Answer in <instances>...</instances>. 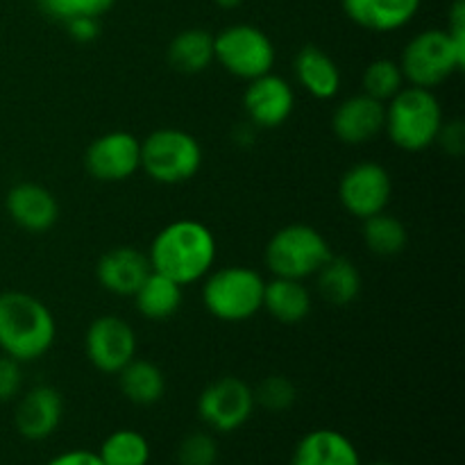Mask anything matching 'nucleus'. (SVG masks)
<instances>
[{
    "label": "nucleus",
    "instance_id": "1",
    "mask_svg": "<svg viewBox=\"0 0 465 465\" xmlns=\"http://www.w3.org/2000/svg\"><path fill=\"white\" fill-rule=\"evenodd\" d=\"M216 252V236L204 223L180 218L157 232L148 259L154 272L186 286L212 272Z\"/></svg>",
    "mask_w": 465,
    "mask_h": 465
},
{
    "label": "nucleus",
    "instance_id": "2",
    "mask_svg": "<svg viewBox=\"0 0 465 465\" xmlns=\"http://www.w3.org/2000/svg\"><path fill=\"white\" fill-rule=\"evenodd\" d=\"M57 322L48 304L23 291L0 293V352L18 363L36 361L54 343Z\"/></svg>",
    "mask_w": 465,
    "mask_h": 465
},
{
    "label": "nucleus",
    "instance_id": "3",
    "mask_svg": "<svg viewBox=\"0 0 465 465\" xmlns=\"http://www.w3.org/2000/svg\"><path fill=\"white\" fill-rule=\"evenodd\" d=\"M384 107V132L391 143L404 153H422L436 143L445 121L434 91L404 86Z\"/></svg>",
    "mask_w": 465,
    "mask_h": 465
},
{
    "label": "nucleus",
    "instance_id": "4",
    "mask_svg": "<svg viewBox=\"0 0 465 465\" xmlns=\"http://www.w3.org/2000/svg\"><path fill=\"white\" fill-rule=\"evenodd\" d=\"M398 64L409 86L434 89L463 71L465 44L454 41L448 30H422L404 45Z\"/></svg>",
    "mask_w": 465,
    "mask_h": 465
},
{
    "label": "nucleus",
    "instance_id": "5",
    "mask_svg": "<svg viewBox=\"0 0 465 465\" xmlns=\"http://www.w3.org/2000/svg\"><path fill=\"white\" fill-rule=\"evenodd\" d=\"M263 286H266V280L252 268H221L216 272H209L204 280L203 304L218 321H250L263 307Z\"/></svg>",
    "mask_w": 465,
    "mask_h": 465
},
{
    "label": "nucleus",
    "instance_id": "6",
    "mask_svg": "<svg viewBox=\"0 0 465 465\" xmlns=\"http://www.w3.org/2000/svg\"><path fill=\"white\" fill-rule=\"evenodd\" d=\"M331 257V248L325 236L312 225H286L272 234L266 245V266L275 277L286 280H307L313 277L327 259Z\"/></svg>",
    "mask_w": 465,
    "mask_h": 465
},
{
    "label": "nucleus",
    "instance_id": "7",
    "mask_svg": "<svg viewBox=\"0 0 465 465\" xmlns=\"http://www.w3.org/2000/svg\"><path fill=\"white\" fill-rule=\"evenodd\" d=\"M203 148L184 130L162 127L141 141V168L159 184H182L198 175Z\"/></svg>",
    "mask_w": 465,
    "mask_h": 465
},
{
    "label": "nucleus",
    "instance_id": "8",
    "mask_svg": "<svg viewBox=\"0 0 465 465\" xmlns=\"http://www.w3.org/2000/svg\"><path fill=\"white\" fill-rule=\"evenodd\" d=\"M213 62L239 80H254L275 66V45L259 27L239 23L213 36Z\"/></svg>",
    "mask_w": 465,
    "mask_h": 465
},
{
    "label": "nucleus",
    "instance_id": "9",
    "mask_svg": "<svg viewBox=\"0 0 465 465\" xmlns=\"http://www.w3.org/2000/svg\"><path fill=\"white\" fill-rule=\"evenodd\" d=\"M254 391L239 377H221L200 393L198 413L213 431L241 430L254 411Z\"/></svg>",
    "mask_w": 465,
    "mask_h": 465
},
{
    "label": "nucleus",
    "instance_id": "10",
    "mask_svg": "<svg viewBox=\"0 0 465 465\" xmlns=\"http://www.w3.org/2000/svg\"><path fill=\"white\" fill-rule=\"evenodd\" d=\"M391 198L393 180L381 163L361 162L341 177L339 200L350 216L366 221L375 213L386 212Z\"/></svg>",
    "mask_w": 465,
    "mask_h": 465
},
{
    "label": "nucleus",
    "instance_id": "11",
    "mask_svg": "<svg viewBox=\"0 0 465 465\" xmlns=\"http://www.w3.org/2000/svg\"><path fill=\"white\" fill-rule=\"evenodd\" d=\"M84 350L95 371L118 375L136 357V334L121 316H100L86 330Z\"/></svg>",
    "mask_w": 465,
    "mask_h": 465
},
{
    "label": "nucleus",
    "instance_id": "12",
    "mask_svg": "<svg viewBox=\"0 0 465 465\" xmlns=\"http://www.w3.org/2000/svg\"><path fill=\"white\" fill-rule=\"evenodd\" d=\"M89 175L98 182H125L141 168V141L130 132H107L91 141L84 154Z\"/></svg>",
    "mask_w": 465,
    "mask_h": 465
},
{
    "label": "nucleus",
    "instance_id": "13",
    "mask_svg": "<svg viewBox=\"0 0 465 465\" xmlns=\"http://www.w3.org/2000/svg\"><path fill=\"white\" fill-rule=\"evenodd\" d=\"M243 109L250 123L266 130L282 127L295 109V91L284 77L266 73L248 82L243 94Z\"/></svg>",
    "mask_w": 465,
    "mask_h": 465
},
{
    "label": "nucleus",
    "instance_id": "14",
    "mask_svg": "<svg viewBox=\"0 0 465 465\" xmlns=\"http://www.w3.org/2000/svg\"><path fill=\"white\" fill-rule=\"evenodd\" d=\"M386 107L366 94L343 100L331 114V132L345 145H363L384 132Z\"/></svg>",
    "mask_w": 465,
    "mask_h": 465
},
{
    "label": "nucleus",
    "instance_id": "15",
    "mask_svg": "<svg viewBox=\"0 0 465 465\" xmlns=\"http://www.w3.org/2000/svg\"><path fill=\"white\" fill-rule=\"evenodd\" d=\"M5 209L21 230L32 232V234L48 232L59 218L57 198L45 186L35 184V182H21L12 186L5 198Z\"/></svg>",
    "mask_w": 465,
    "mask_h": 465
},
{
    "label": "nucleus",
    "instance_id": "16",
    "mask_svg": "<svg viewBox=\"0 0 465 465\" xmlns=\"http://www.w3.org/2000/svg\"><path fill=\"white\" fill-rule=\"evenodd\" d=\"M64 418V400L53 386H36L18 402L14 422L23 439L44 440L57 431Z\"/></svg>",
    "mask_w": 465,
    "mask_h": 465
},
{
    "label": "nucleus",
    "instance_id": "17",
    "mask_svg": "<svg viewBox=\"0 0 465 465\" xmlns=\"http://www.w3.org/2000/svg\"><path fill=\"white\" fill-rule=\"evenodd\" d=\"M150 272L153 268H150L148 254L132 245L109 250L95 266V277H98L100 286L109 293L123 295V298H132Z\"/></svg>",
    "mask_w": 465,
    "mask_h": 465
},
{
    "label": "nucleus",
    "instance_id": "18",
    "mask_svg": "<svg viewBox=\"0 0 465 465\" xmlns=\"http://www.w3.org/2000/svg\"><path fill=\"white\" fill-rule=\"evenodd\" d=\"M352 23L371 32H395L413 21L422 0H341Z\"/></svg>",
    "mask_w": 465,
    "mask_h": 465
},
{
    "label": "nucleus",
    "instance_id": "19",
    "mask_svg": "<svg viewBox=\"0 0 465 465\" xmlns=\"http://www.w3.org/2000/svg\"><path fill=\"white\" fill-rule=\"evenodd\" d=\"M291 465H361V457L341 431L313 430L298 440Z\"/></svg>",
    "mask_w": 465,
    "mask_h": 465
},
{
    "label": "nucleus",
    "instance_id": "20",
    "mask_svg": "<svg viewBox=\"0 0 465 465\" xmlns=\"http://www.w3.org/2000/svg\"><path fill=\"white\" fill-rule=\"evenodd\" d=\"M295 77L312 98L331 100L341 89L339 64L316 45H307L295 54Z\"/></svg>",
    "mask_w": 465,
    "mask_h": 465
},
{
    "label": "nucleus",
    "instance_id": "21",
    "mask_svg": "<svg viewBox=\"0 0 465 465\" xmlns=\"http://www.w3.org/2000/svg\"><path fill=\"white\" fill-rule=\"evenodd\" d=\"M312 293L300 280L275 277L263 286V307L277 322L298 325L312 313Z\"/></svg>",
    "mask_w": 465,
    "mask_h": 465
},
{
    "label": "nucleus",
    "instance_id": "22",
    "mask_svg": "<svg viewBox=\"0 0 465 465\" xmlns=\"http://www.w3.org/2000/svg\"><path fill=\"white\" fill-rule=\"evenodd\" d=\"M316 277L322 300L334 307H348L361 293V272L348 257L331 254Z\"/></svg>",
    "mask_w": 465,
    "mask_h": 465
},
{
    "label": "nucleus",
    "instance_id": "23",
    "mask_svg": "<svg viewBox=\"0 0 465 465\" xmlns=\"http://www.w3.org/2000/svg\"><path fill=\"white\" fill-rule=\"evenodd\" d=\"M118 386L132 404L150 407V404H157L166 393V377L162 368L154 366L153 361L134 357L118 372Z\"/></svg>",
    "mask_w": 465,
    "mask_h": 465
},
{
    "label": "nucleus",
    "instance_id": "24",
    "mask_svg": "<svg viewBox=\"0 0 465 465\" xmlns=\"http://www.w3.org/2000/svg\"><path fill=\"white\" fill-rule=\"evenodd\" d=\"M182 289L184 286L153 271L132 298H134L136 312L143 318H148V321H166L182 307V298H184Z\"/></svg>",
    "mask_w": 465,
    "mask_h": 465
},
{
    "label": "nucleus",
    "instance_id": "25",
    "mask_svg": "<svg viewBox=\"0 0 465 465\" xmlns=\"http://www.w3.org/2000/svg\"><path fill=\"white\" fill-rule=\"evenodd\" d=\"M168 62L175 71L198 75L213 62V36L203 27L180 32L168 45Z\"/></svg>",
    "mask_w": 465,
    "mask_h": 465
},
{
    "label": "nucleus",
    "instance_id": "26",
    "mask_svg": "<svg viewBox=\"0 0 465 465\" xmlns=\"http://www.w3.org/2000/svg\"><path fill=\"white\" fill-rule=\"evenodd\" d=\"M363 243L377 257H398L407 248L409 232L402 221L381 212L363 221Z\"/></svg>",
    "mask_w": 465,
    "mask_h": 465
},
{
    "label": "nucleus",
    "instance_id": "27",
    "mask_svg": "<svg viewBox=\"0 0 465 465\" xmlns=\"http://www.w3.org/2000/svg\"><path fill=\"white\" fill-rule=\"evenodd\" d=\"M103 465H148L150 443L134 430H118L103 440L98 450Z\"/></svg>",
    "mask_w": 465,
    "mask_h": 465
},
{
    "label": "nucleus",
    "instance_id": "28",
    "mask_svg": "<svg viewBox=\"0 0 465 465\" xmlns=\"http://www.w3.org/2000/svg\"><path fill=\"white\" fill-rule=\"evenodd\" d=\"M404 89L402 68L393 59H375L363 71V94L380 103H389L395 94Z\"/></svg>",
    "mask_w": 465,
    "mask_h": 465
},
{
    "label": "nucleus",
    "instance_id": "29",
    "mask_svg": "<svg viewBox=\"0 0 465 465\" xmlns=\"http://www.w3.org/2000/svg\"><path fill=\"white\" fill-rule=\"evenodd\" d=\"M295 398H298V391H295V384L284 375H271L257 386L254 391V404L268 409L272 413L289 411L295 404Z\"/></svg>",
    "mask_w": 465,
    "mask_h": 465
},
{
    "label": "nucleus",
    "instance_id": "30",
    "mask_svg": "<svg viewBox=\"0 0 465 465\" xmlns=\"http://www.w3.org/2000/svg\"><path fill=\"white\" fill-rule=\"evenodd\" d=\"M177 461L180 465H216L218 461V445L204 431H193L184 436L177 448Z\"/></svg>",
    "mask_w": 465,
    "mask_h": 465
},
{
    "label": "nucleus",
    "instance_id": "31",
    "mask_svg": "<svg viewBox=\"0 0 465 465\" xmlns=\"http://www.w3.org/2000/svg\"><path fill=\"white\" fill-rule=\"evenodd\" d=\"M23 386V371L16 359L0 354V402H12Z\"/></svg>",
    "mask_w": 465,
    "mask_h": 465
},
{
    "label": "nucleus",
    "instance_id": "32",
    "mask_svg": "<svg viewBox=\"0 0 465 465\" xmlns=\"http://www.w3.org/2000/svg\"><path fill=\"white\" fill-rule=\"evenodd\" d=\"M436 143L443 145L445 153L454 154V157L463 154V150H465V127H463V123L461 121L443 123V127H440Z\"/></svg>",
    "mask_w": 465,
    "mask_h": 465
},
{
    "label": "nucleus",
    "instance_id": "33",
    "mask_svg": "<svg viewBox=\"0 0 465 465\" xmlns=\"http://www.w3.org/2000/svg\"><path fill=\"white\" fill-rule=\"evenodd\" d=\"M68 35L73 36L80 44H91L94 39H98L100 25L95 16H84V14H77V16L68 18L66 21Z\"/></svg>",
    "mask_w": 465,
    "mask_h": 465
},
{
    "label": "nucleus",
    "instance_id": "34",
    "mask_svg": "<svg viewBox=\"0 0 465 465\" xmlns=\"http://www.w3.org/2000/svg\"><path fill=\"white\" fill-rule=\"evenodd\" d=\"M45 465H103L98 452H89V450H68V452L57 454L50 459Z\"/></svg>",
    "mask_w": 465,
    "mask_h": 465
},
{
    "label": "nucleus",
    "instance_id": "35",
    "mask_svg": "<svg viewBox=\"0 0 465 465\" xmlns=\"http://www.w3.org/2000/svg\"><path fill=\"white\" fill-rule=\"evenodd\" d=\"M114 3H116V0H71L73 16H77V14H84V16L100 18L104 12H109V9L114 7Z\"/></svg>",
    "mask_w": 465,
    "mask_h": 465
},
{
    "label": "nucleus",
    "instance_id": "36",
    "mask_svg": "<svg viewBox=\"0 0 465 465\" xmlns=\"http://www.w3.org/2000/svg\"><path fill=\"white\" fill-rule=\"evenodd\" d=\"M41 7V12L48 14L50 18H57V21L66 23L73 16L71 0H36Z\"/></svg>",
    "mask_w": 465,
    "mask_h": 465
},
{
    "label": "nucleus",
    "instance_id": "37",
    "mask_svg": "<svg viewBox=\"0 0 465 465\" xmlns=\"http://www.w3.org/2000/svg\"><path fill=\"white\" fill-rule=\"evenodd\" d=\"M213 3H216L218 7H223V9H234V7H239L243 0H213Z\"/></svg>",
    "mask_w": 465,
    "mask_h": 465
},
{
    "label": "nucleus",
    "instance_id": "38",
    "mask_svg": "<svg viewBox=\"0 0 465 465\" xmlns=\"http://www.w3.org/2000/svg\"><path fill=\"white\" fill-rule=\"evenodd\" d=\"M371 465H391V463H371Z\"/></svg>",
    "mask_w": 465,
    "mask_h": 465
}]
</instances>
